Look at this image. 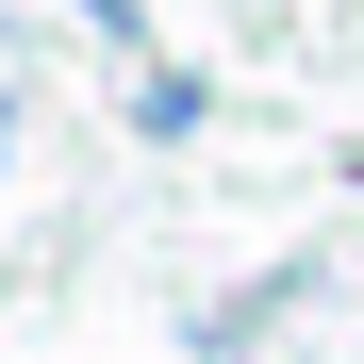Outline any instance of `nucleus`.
<instances>
[{
  "mask_svg": "<svg viewBox=\"0 0 364 364\" xmlns=\"http://www.w3.org/2000/svg\"><path fill=\"white\" fill-rule=\"evenodd\" d=\"M298 298H315V249H298V265H249L232 298H199V315H182V348H199V364H249V348L298 315Z\"/></svg>",
  "mask_w": 364,
  "mask_h": 364,
  "instance_id": "f257e3e1",
  "label": "nucleus"
},
{
  "mask_svg": "<svg viewBox=\"0 0 364 364\" xmlns=\"http://www.w3.org/2000/svg\"><path fill=\"white\" fill-rule=\"evenodd\" d=\"M199 116H215V83H199V67H149V83H133V133H149V149H182Z\"/></svg>",
  "mask_w": 364,
  "mask_h": 364,
  "instance_id": "f03ea898",
  "label": "nucleus"
},
{
  "mask_svg": "<svg viewBox=\"0 0 364 364\" xmlns=\"http://www.w3.org/2000/svg\"><path fill=\"white\" fill-rule=\"evenodd\" d=\"M0 149H17V100H0Z\"/></svg>",
  "mask_w": 364,
  "mask_h": 364,
  "instance_id": "7ed1b4c3",
  "label": "nucleus"
}]
</instances>
